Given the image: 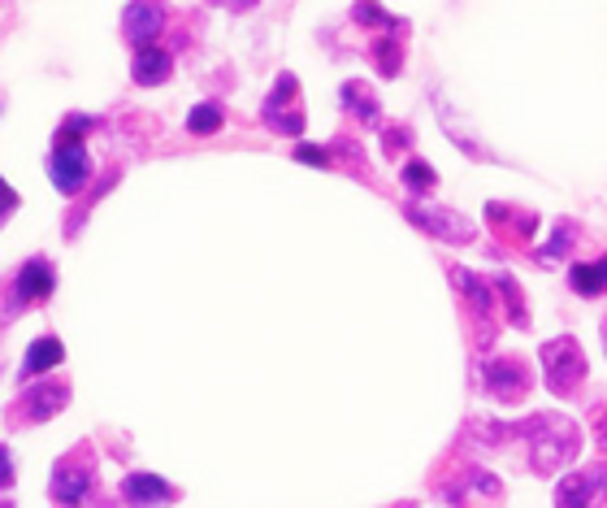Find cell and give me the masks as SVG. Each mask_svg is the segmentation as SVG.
Segmentation results:
<instances>
[{"mask_svg":"<svg viewBox=\"0 0 607 508\" xmlns=\"http://www.w3.org/2000/svg\"><path fill=\"white\" fill-rule=\"evenodd\" d=\"M517 435L530 439V453H534L538 470H556V466H565V461L578 453V431H573V422H560V418H547V413L521 422Z\"/></svg>","mask_w":607,"mask_h":508,"instance_id":"cell-1","label":"cell"},{"mask_svg":"<svg viewBox=\"0 0 607 508\" xmlns=\"http://www.w3.org/2000/svg\"><path fill=\"white\" fill-rule=\"evenodd\" d=\"M91 483H96V461H91V444H78L70 457H61L52 466V483H48V496L57 508H83L91 496Z\"/></svg>","mask_w":607,"mask_h":508,"instance_id":"cell-2","label":"cell"},{"mask_svg":"<svg viewBox=\"0 0 607 508\" xmlns=\"http://www.w3.org/2000/svg\"><path fill=\"white\" fill-rule=\"evenodd\" d=\"M48 178L61 196H78L91 183V152L83 148V135H57V148L48 152Z\"/></svg>","mask_w":607,"mask_h":508,"instance_id":"cell-3","label":"cell"},{"mask_svg":"<svg viewBox=\"0 0 607 508\" xmlns=\"http://www.w3.org/2000/svg\"><path fill=\"white\" fill-rule=\"evenodd\" d=\"M543 379H547V387L556 392V396H569V392H578L582 387V379H586V357H582V344L578 339H569V335H560V339H552V344H543Z\"/></svg>","mask_w":607,"mask_h":508,"instance_id":"cell-4","label":"cell"},{"mask_svg":"<svg viewBox=\"0 0 607 508\" xmlns=\"http://www.w3.org/2000/svg\"><path fill=\"white\" fill-rule=\"evenodd\" d=\"M52 287H57L52 261H44V257L22 261V270H17L13 283H9V309H4V318L22 313V309H30V305H44V300L52 296Z\"/></svg>","mask_w":607,"mask_h":508,"instance_id":"cell-5","label":"cell"},{"mask_svg":"<svg viewBox=\"0 0 607 508\" xmlns=\"http://www.w3.org/2000/svg\"><path fill=\"white\" fill-rule=\"evenodd\" d=\"M65 405H70V383H35V387H26V392L13 400L9 422H17V426H39V422H52Z\"/></svg>","mask_w":607,"mask_h":508,"instance_id":"cell-6","label":"cell"},{"mask_svg":"<svg viewBox=\"0 0 607 508\" xmlns=\"http://www.w3.org/2000/svg\"><path fill=\"white\" fill-rule=\"evenodd\" d=\"M296 74H278V83H274V91H270V100H265V126L270 131H278V135H300L304 131V113L296 109H287V100L296 96Z\"/></svg>","mask_w":607,"mask_h":508,"instance_id":"cell-7","label":"cell"},{"mask_svg":"<svg viewBox=\"0 0 607 508\" xmlns=\"http://www.w3.org/2000/svg\"><path fill=\"white\" fill-rule=\"evenodd\" d=\"M408 218H412L421 231H430V235H438V239H447V244H469V239H473V226H469L460 213H451V209L408 205Z\"/></svg>","mask_w":607,"mask_h":508,"instance_id":"cell-8","label":"cell"},{"mask_svg":"<svg viewBox=\"0 0 607 508\" xmlns=\"http://www.w3.org/2000/svg\"><path fill=\"white\" fill-rule=\"evenodd\" d=\"M482 383H486V392L491 396H499V400H521L525 396V387H530V370L521 365V361H512V357H495L486 370H482Z\"/></svg>","mask_w":607,"mask_h":508,"instance_id":"cell-9","label":"cell"},{"mask_svg":"<svg viewBox=\"0 0 607 508\" xmlns=\"http://www.w3.org/2000/svg\"><path fill=\"white\" fill-rule=\"evenodd\" d=\"M178 500V492L165 483V479H157V474H126L122 479V505L126 508H165Z\"/></svg>","mask_w":607,"mask_h":508,"instance_id":"cell-10","label":"cell"},{"mask_svg":"<svg viewBox=\"0 0 607 508\" xmlns=\"http://www.w3.org/2000/svg\"><path fill=\"white\" fill-rule=\"evenodd\" d=\"M607 500V470L569 474L556 492V508H599Z\"/></svg>","mask_w":607,"mask_h":508,"instance_id":"cell-11","label":"cell"},{"mask_svg":"<svg viewBox=\"0 0 607 508\" xmlns=\"http://www.w3.org/2000/svg\"><path fill=\"white\" fill-rule=\"evenodd\" d=\"M161 26H165V9L161 4H126L122 9V35L131 44H139V48H148Z\"/></svg>","mask_w":607,"mask_h":508,"instance_id":"cell-12","label":"cell"},{"mask_svg":"<svg viewBox=\"0 0 607 508\" xmlns=\"http://www.w3.org/2000/svg\"><path fill=\"white\" fill-rule=\"evenodd\" d=\"M170 74H174V57H170L165 48H157V44L135 48V57H131V78H135L139 87H157V83H165Z\"/></svg>","mask_w":607,"mask_h":508,"instance_id":"cell-13","label":"cell"},{"mask_svg":"<svg viewBox=\"0 0 607 508\" xmlns=\"http://www.w3.org/2000/svg\"><path fill=\"white\" fill-rule=\"evenodd\" d=\"M451 278L460 283V296L473 305V318H478V326H482V344L491 339V287L473 274V270H460V265H451Z\"/></svg>","mask_w":607,"mask_h":508,"instance_id":"cell-14","label":"cell"},{"mask_svg":"<svg viewBox=\"0 0 607 508\" xmlns=\"http://www.w3.org/2000/svg\"><path fill=\"white\" fill-rule=\"evenodd\" d=\"M61 357H65V348H61V339L57 335H44V339H35L30 348H26V361H22V383H30V379H39L44 370H57L61 365Z\"/></svg>","mask_w":607,"mask_h":508,"instance_id":"cell-15","label":"cell"},{"mask_svg":"<svg viewBox=\"0 0 607 508\" xmlns=\"http://www.w3.org/2000/svg\"><path fill=\"white\" fill-rule=\"evenodd\" d=\"M486 213H491V226H495V231H504V235H512V239H521V244L538 235V218H534V213H525V209L486 205Z\"/></svg>","mask_w":607,"mask_h":508,"instance_id":"cell-16","label":"cell"},{"mask_svg":"<svg viewBox=\"0 0 607 508\" xmlns=\"http://www.w3.org/2000/svg\"><path fill=\"white\" fill-rule=\"evenodd\" d=\"M569 283H573L582 296H599V292H607V257L604 261H578V265L569 270Z\"/></svg>","mask_w":607,"mask_h":508,"instance_id":"cell-17","label":"cell"},{"mask_svg":"<svg viewBox=\"0 0 607 508\" xmlns=\"http://www.w3.org/2000/svg\"><path fill=\"white\" fill-rule=\"evenodd\" d=\"M338 96H343V104H347L360 122H369V126L377 122V113H382V109H377V100H373V91H369L364 83H356V78H351V83H343V91H338Z\"/></svg>","mask_w":607,"mask_h":508,"instance_id":"cell-18","label":"cell"},{"mask_svg":"<svg viewBox=\"0 0 607 508\" xmlns=\"http://www.w3.org/2000/svg\"><path fill=\"white\" fill-rule=\"evenodd\" d=\"M222 122H226V113H222L218 100H205V104H196L187 113V131L191 135H213V131H222Z\"/></svg>","mask_w":607,"mask_h":508,"instance_id":"cell-19","label":"cell"},{"mask_svg":"<svg viewBox=\"0 0 607 508\" xmlns=\"http://www.w3.org/2000/svg\"><path fill=\"white\" fill-rule=\"evenodd\" d=\"M495 296H504L508 322H512V326H525V300H521V287H517L512 274H499V278H495Z\"/></svg>","mask_w":607,"mask_h":508,"instance_id":"cell-20","label":"cell"},{"mask_svg":"<svg viewBox=\"0 0 607 508\" xmlns=\"http://www.w3.org/2000/svg\"><path fill=\"white\" fill-rule=\"evenodd\" d=\"M404 183H408V191H430V187L438 183V174H434L425 161H408V165H404Z\"/></svg>","mask_w":607,"mask_h":508,"instance_id":"cell-21","label":"cell"},{"mask_svg":"<svg viewBox=\"0 0 607 508\" xmlns=\"http://www.w3.org/2000/svg\"><path fill=\"white\" fill-rule=\"evenodd\" d=\"M399 61H404L399 44H395V39H382V44H377V70H382V74L391 78V74L399 70Z\"/></svg>","mask_w":607,"mask_h":508,"instance_id":"cell-22","label":"cell"},{"mask_svg":"<svg viewBox=\"0 0 607 508\" xmlns=\"http://www.w3.org/2000/svg\"><path fill=\"white\" fill-rule=\"evenodd\" d=\"M569 239H573V226H569V222H560V231H556V239H552V244H547V248L538 252V261H543V265H556Z\"/></svg>","mask_w":607,"mask_h":508,"instance_id":"cell-23","label":"cell"},{"mask_svg":"<svg viewBox=\"0 0 607 508\" xmlns=\"http://www.w3.org/2000/svg\"><path fill=\"white\" fill-rule=\"evenodd\" d=\"M351 17H356V22H364V26H399V22H395V17H386L377 4H356V9H351Z\"/></svg>","mask_w":607,"mask_h":508,"instance_id":"cell-24","label":"cell"},{"mask_svg":"<svg viewBox=\"0 0 607 508\" xmlns=\"http://www.w3.org/2000/svg\"><path fill=\"white\" fill-rule=\"evenodd\" d=\"M296 161H308V165H330V152H325V148H312V144H300V148H296Z\"/></svg>","mask_w":607,"mask_h":508,"instance_id":"cell-25","label":"cell"},{"mask_svg":"<svg viewBox=\"0 0 607 508\" xmlns=\"http://www.w3.org/2000/svg\"><path fill=\"white\" fill-rule=\"evenodd\" d=\"M13 487V457H9V448L0 444V492H9Z\"/></svg>","mask_w":607,"mask_h":508,"instance_id":"cell-26","label":"cell"},{"mask_svg":"<svg viewBox=\"0 0 607 508\" xmlns=\"http://www.w3.org/2000/svg\"><path fill=\"white\" fill-rule=\"evenodd\" d=\"M13 209H17V191H13V187H9L4 178H0V222H4V218H9Z\"/></svg>","mask_w":607,"mask_h":508,"instance_id":"cell-27","label":"cell"},{"mask_svg":"<svg viewBox=\"0 0 607 508\" xmlns=\"http://www.w3.org/2000/svg\"><path fill=\"white\" fill-rule=\"evenodd\" d=\"M599 439L607 444V413H599Z\"/></svg>","mask_w":607,"mask_h":508,"instance_id":"cell-28","label":"cell"},{"mask_svg":"<svg viewBox=\"0 0 607 508\" xmlns=\"http://www.w3.org/2000/svg\"><path fill=\"white\" fill-rule=\"evenodd\" d=\"M0 508H13V505H9V500H4V505H0Z\"/></svg>","mask_w":607,"mask_h":508,"instance_id":"cell-29","label":"cell"},{"mask_svg":"<svg viewBox=\"0 0 607 508\" xmlns=\"http://www.w3.org/2000/svg\"><path fill=\"white\" fill-rule=\"evenodd\" d=\"M604 339H607V331H604Z\"/></svg>","mask_w":607,"mask_h":508,"instance_id":"cell-30","label":"cell"}]
</instances>
